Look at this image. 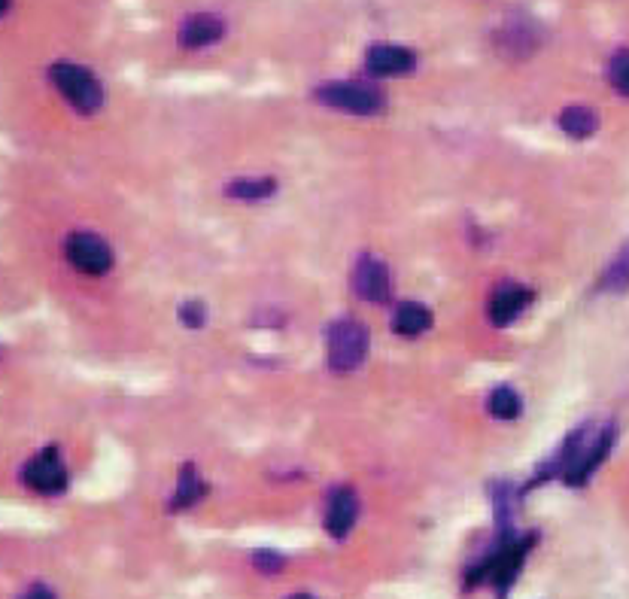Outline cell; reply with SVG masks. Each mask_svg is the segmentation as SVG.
<instances>
[{"label": "cell", "mask_w": 629, "mask_h": 599, "mask_svg": "<svg viewBox=\"0 0 629 599\" xmlns=\"http://www.w3.org/2000/svg\"><path fill=\"white\" fill-rule=\"evenodd\" d=\"M368 356V329L359 320H335L326 329V359L338 374L356 371Z\"/></svg>", "instance_id": "6da1fadb"}, {"label": "cell", "mask_w": 629, "mask_h": 599, "mask_svg": "<svg viewBox=\"0 0 629 599\" xmlns=\"http://www.w3.org/2000/svg\"><path fill=\"white\" fill-rule=\"evenodd\" d=\"M49 80L55 83V89L70 101L73 110L80 113H98L104 104V89L95 80V73L80 67V64H52Z\"/></svg>", "instance_id": "7a4b0ae2"}, {"label": "cell", "mask_w": 629, "mask_h": 599, "mask_svg": "<svg viewBox=\"0 0 629 599\" xmlns=\"http://www.w3.org/2000/svg\"><path fill=\"white\" fill-rule=\"evenodd\" d=\"M317 98L338 110V113H353V116H374L383 110V95L374 86L365 83H329L323 89H317Z\"/></svg>", "instance_id": "3957f363"}, {"label": "cell", "mask_w": 629, "mask_h": 599, "mask_svg": "<svg viewBox=\"0 0 629 599\" xmlns=\"http://www.w3.org/2000/svg\"><path fill=\"white\" fill-rule=\"evenodd\" d=\"M67 262L89 277H101L113 268V250L92 232H73L64 244Z\"/></svg>", "instance_id": "277c9868"}, {"label": "cell", "mask_w": 629, "mask_h": 599, "mask_svg": "<svg viewBox=\"0 0 629 599\" xmlns=\"http://www.w3.org/2000/svg\"><path fill=\"white\" fill-rule=\"evenodd\" d=\"M22 478H25V484L34 493H43V496L64 493V487H67V469L61 463L58 447H46V451H40L37 457H31L28 466L22 469Z\"/></svg>", "instance_id": "5b68a950"}, {"label": "cell", "mask_w": 629, "mask_h": 599, "mask_svg": "<svg viewBox=\"0 0 629 599\" xmlns=\"http://www.w3.org/2000/svg\"><path fill=\"white\" fill-rule=\"evenodd\" d=\"M353 289H356L359 298H365L368 305H386L389 295H392L389 268L374 256H362L353 268Z\"/></svg>", "instance_id": "8992f818"}, {"label": "cell", "mask_w": 629, "mask_h": 599, "mask_svg": "<svg viewBox=\"0 0 629 599\" xmlns=\"http://www.w3.org/2000/svg\"><path fill=\"white\" fill-rule=\"evenodd\" d=\"M529 302H532V292H529L526 286H517V283L499 286V289L493 292V298H490V308H487L490 323H493V326H508V323H514V320L529 308Z\"/></svg>", "instance_id": "52a82bcc"}, {"label": "cell", "mask_w": 629, "mask_h": 599, "mask_svg": "<svg viewBox=\"0 0 629 599\" xmlns=\"http://www.w3.org/2000/svg\"><path fill=\"white\" fill-rule=\"evenodd\" d=\"M417 64V55L405 46H374L368 52V70L374 77H405Z\"/></svg>", "instance_id": "ba28073f"}, {"label": "cell", "mask_w": 629, "mask_h": 599, "mask_svg": "<svg viewBox=\"0 0 629 599\" xmlns=\"http://www.w3.org/2000/svg\"><path fill=\"white\" fill-rule=\"evenodd\" d=\"M356 493L353 490H335L332 499H329V511H326V530L335 536V539H344L353 523H356Z\"/></svg>", "instance_id": "9c48e42d"}, {"label": "cell", "mask_w": 629, "mask_h": 599, "mask_svg": "<svg viewBox=\"0 0 629 599\" xmlns=\"http://www.w3.org/2000/svg\"><path fill=\"white\" fill-rule=\"evenodd\" d=\"M219 37H222V22H219L216 16H207V13L192 16V19L183 25V31H180V43L189 46V49L210 46V43H216Z\"/></svg>", "instance_id": "30bf717a"}, {"label": "cell", "mask_w": 629, "mask_h": 599, "mask_svg": "<svg viewBox=\"0 0 629 599\" xmlns=\"http://www.w3.org/2000/svg\"><path fill=\"white\" fill-rule=\"evenodd\" d=\"M429 326H432V314H429V308H423L417 302H405L396 311V317H392V329H396L399 335H408V338L423 335Z\"/></svg>", "instance_id": "8fae6325"}, {"label": "cell", "mask_w": 629, "mask_h": 599, "mask_svg": "<svg viewBox=\"0 0 629 599\" xmlns=\"http://www.w3.org/2000/svg\"><path fill=\"white\" fill-rule=\"evenodd\" d=\"M274 192H277V183L271 177H241L225 186V195L238 201H265Z\"/></svg>", "instance_id": "7c38bea8"}, {"label": "cell", "mask_w": 629, "mask_h": 599, "mask_svg": "<svg viewBox=\"0 0 629 599\" xmlns=\"http://www.w3.org/2000/svg\"><path fill=\"white\" fill-rule=\"evenodd\" d=\"M596 125H599L596 113H593L590 107H584V104L566 107V110H563V116H560V128H563L569 137H575V140L590 137V134L596 131Z\"/></svg>", "instance_id": "4fadbf2b"}, {"label": "cell", "mask_w": 629, "mask_h": 599, "mask_svg": "<svg viewBox=\"0 0 629 599\" xmlns=\"http://www.w3.org/2000/svg\"><path fill=\"white\" fill-rule=\"evenodd\" d=\"M599 286H602L605 292H623V289H629V241H626V244L620 247V253L611 259V265L605 268Z\"/></svg>", "instance_id": "5bb4252c"}, {"label": "cell", "mask_w": 629, "mask_h": 599, "mask_svg": "<svg viewBox=\"0 0 629 599\" xmlns=\"http://www.w3.org/2000/svg\"><path fill=\"white\" fill-rule=\"evenodd\" d=\"M204 493H207V487L201 484L198 472H195L192 466H186V469H183V475H180V484H177V493H174L171 511H180V508H189V505H195V502H198Z\"/></svg>", "instance_id": "9a60e30c"}, {"label": "cell", "mask_w": 629, "mask_h": 599, "mask_svg": "<svg viewBox=\"0 0 629 599\" xmlns=\"http://www.w3.org/2000/svg\"><path fill=\"white\" fill-rule=\"evenodd\" d=\"M520 411H523V402H520V396H517L511 387H499V390L490 396V414H493L496 420H517Z\"/></svg>", "instance_id": "2e32d148"}, {"label": "cell", "mask_w": 629, "mask_h": 599, "mask_svg": "<svg viewBox=\"0 0 629 599\" xmlns=\"http://www.w3.org/2000/svg\"><path fill=\"white\" fill-rule=\"evenodd\" d=\"M608 80H611V86H614L620 95L629 98V49H620V52L611 58V64H608Z\"/></svg>", "instance_id": "e0dca14e"}, {"label": "cell", "mask_w": 629, "mask_h": 599, "mask_svg": "<svg viewBox=\"0 0 629 599\" xmlns=\"http://www.w3.org/2000/svg\"><path fill=\"white\" fill-rule=\"evenodd\" d=\"M204 317H207V311H204L201 302H186V305L180 308V320H183V326H189V329H201V326H204Z\"/></svg>", "instance_id": "ac0fdd59"}, {"label": "cell", "mask_w": 629, "mask_h": 599, "mask_svg": "<svg viewBox=\"0 0 629 599\" xmlns=\"http://www.w3.org/2000/svg\"><path fill=\"white\" fill-rule=\"evenodd\" d=\"M253 563H256V569H262L265 575H277V572H283V557H280V554H274V551H256Z\"/></svg>", "instance_id": "d6986e66"}, {"label": "cell", "mask_w": 629, "mask_h": 599, "mask_svg": "<svg viewBox=\"0 0 629 599\" xmlns=\"http://www.w3.org/2000/svg\"><path fill=\"white\" fill-rule=\"evenodd\" d=\"M22 599H55V593L49 590V587H43V584H37V587H31Z\"/></svg>", "instance_id": "ffe728a7"}, {"label": "cell", "mask_w": 629, "mask_h": 599, "mask_svg": "<svg viewBox=\"0 0 629 599\" xmlns=\"http://www.w3.org/2000/svg\"><path fill=\"white\" fill-rule=\"evenodd\" d=\"M7 7H10V0H0V16L7 13Z\"/></svg>", "instance_id": "44dd1931"}, {"label": "cell", "mask_w": 629, "mask_h": 599, "mask_svg": "<svg viewBox=\"0 0 629 599\" xmlns=\"http://www.w3.org/2000/svg\"><path fill=\"white\" fill-rule=\"evenodd\" d=\"M292 599H310V596H292Z\"/></svg>", "instance_id": "7402d4cb"}]
</instances>
